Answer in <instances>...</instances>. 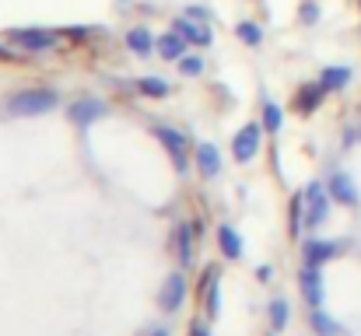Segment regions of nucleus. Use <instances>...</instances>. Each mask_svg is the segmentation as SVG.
Instances as JSON below:
<instances>
[{
    "label": "nucleus",
    "instance_id": "obj_26",
    "mask_svg": "<svg viewBox=\"0 0 361 336\" xmlns=\"http://www.w3.org/2000/svg\"><path fill=\"white\" fill-rule=\"evenodd\" d=\"M302 21H319V7L309 0V4H302Z\"/></svg>",
    "mask_w": 361,
    "mask_h": 336
},
{
    "label": "nucleus",
    "instance_id": "obj_13",
    "mask_svg": "<svg viewBox=\"0 0 361 336\" xmlns=\"http://www.w3.org/2000/svg\"><path fill=\"white\" fill-rule=\"evenodd\" d=\"M176 32H179L186 42H197V46H207V42H211V28H207V25H197V21H190V18H179V21H176Z\"/></svg>",
    "mask_w": 361,
    "mask_h": 336
},
{
    "label": "nucleus",
    "instance_id": "obj_21",
    "mask_svg": "<svg viewBox=\"0 0 361 336\" xmlns=\"http://www.w3.org/2000/svg\"><path fill=\"white\" fill-rule=\"evenodd\" d=\"M140 92L151 95V99H165L172 88H169V81H161V77H144V81H140Z\"/></svg>",
    "mask_w": 361,
    "mask_h": 336
},
{
    "label": "nucleus",
    "instance_id": "obj_11",
    "mask_svg": "<svg viewBox=\"0 0 361 336\" xmlns=\"http://www.w3.org/2000/svg\"><path fill=\"white\" fill-rule=\"evenodd\" d=\"M126 46H130V53H137V56H151V53L158 49V42H154V35H151L147 28H130V32H126Z\"/></svg>",
    "mask_w": 361,
    "mask_h": 336
},
{
    "label": "nucleus",
    "instance_id": "obj_19",
    "mask_svg": "<svg viewBox=\"0 0 361 336\" xmlns=\"http://www.w3.org/2000/svg\"><path fill=\"white\" fill-rule=\"evenodd\" d=\"M309 323L316 326V333H319V336H337V333H341V326H337V323H334V319L323 312V305L309 312Z\"/></svg>",
    "mask_w": 361,
    "mask_h": 336
},
{
    "label": "nucleus",
    "instance_id": "obj_17",
    "mask_svg": "<svg viewBox=\"0 0 361 336\" xmlns=\"http://www.w3.org/2000/svg\"><path fill=\"white\" fill-rule=\"evenodd\" d=\"M319 81H323L326 92H341V88H348V81H351V67H326Z\"/></svg>",
    "mask_w": 361,
    "mask_h": 336
},
{
    "label": "nucleus",
    "instance_id": "obj_6",
    "mask_svg": "<svg viewBox=\"0 0 361 336\" xmlns=\"http://www.w3.org/2000/svg\"><path fill=\"white\" fill-rule=\"evenodd\" d=\"M183 298H186V277L183 273H172L165 280L161 294H158V305H161V312H176L183 305Z\"/></svg>",
    "mask_w": 361,
    "mask_h": 336
},
{
    "label": "nucleus",
    "instance_id": "obj_16",
    "mask_svg": "<svg viewBox=\"0 0 361 336\" xmlns=\"http://www.w3.org/2000/svg\"><path fill=\"white\" fill-rule=\"evenodd\" d=\"M218 245H221V252H225L228 259H239L242 256V238L232 224H221V228H218Z\"/></svg>",
    "mask_w": 361,
    "mask_h": 336
},
{
    "label": "nucleus",
    "instance_id": "obj_3",
    "mask_svg": "<svg viewBox=\"0 0 361 336\" xmlns=\"http://www.w3.org/2000/svg\"><path fill=\"white\" fill-rule=\"evenodd\" d=\"M7 39L14 46H21L25 53H42V49H53L56 46V35L46 32V28H11Z\"/></svg>",
    "mask_w": 361,
    "mask_h": 336
},
{
    "label": "nucleus",
    "instance_id": "obj_10",
    "mask_svg": "<svg viewBox=\"0 0 361 336\" xmlns=\"http://www.w3.org/2000/svg\"><path fill=\"white\" fill-rule=\"evenodd\" d=\"M102 116H106V102H99V99H81V102L71 106V119L78 126H88V123H95Z\"/></svg>",
    "mask_w": 361,
    "mask_h": 336
},
{
    "label": "nucleus",
    "instance_id": "obj_5",
    "mask_svg": "<svg viewBox=\"0 0 361 336\" xmlns=\"http://www.w3.org/2000/svg\"><path fill=\"white\" fill-rule=\"evenodd\" d=\"M326 189H330V197H334L337 204L358 207V186H355V179H351L348 172H334L330 182H326Z\"/></svg>",
    "mask_w": 361,
    "mask_h": 336
},
{
    "label": "nucleus",
    "instance_id": "obj_1",
    "mask_svg": "<svg viewBox=\"0 0 361 336\" xmlns=\"http://www.w3.org/2000/svg\"><path fill=\"white\" fill-rule=\"evenodd\" d=\"M56 102H60V95L53 88H28V92H18L7 102V109L14 112V116H39V112L56 109Z\"/></svg>",
    "mask_w": 361,
    "mask_h": 336
},
{
    "label": "nucleus",
    "instance_id": "obj_25",
    "mask_svg": "<svg viewBox=\"0 0 361 336\" xmlns=\"http://www.w3.org/2000/svg\"><path fill=\"white\" fill-rule=\"evenodd\" d=\"M218 305H221V301H218V273H214V280H211V291H207V316H211V319L221 312Z\"/></svg>",
    "mask_w": 361,
    "mask_h": 336
},
{
    "label": "nucleus",
    "instance_id": "obj_20",
    "mask_svg": "<svg viewBox=\"0 0 361 336\" xmlns=\"http://www.w3.org/2000/svg\"><path fill=\"white\" fill-rule=\"evenodd\" d=\"M288 319H291V309H288V301H284V298L270 301V323H274V330H284V326H288Z\"/></svg>",
    "mask_w": 361,
    "mask_h": 336
},
{
    "label": "nucleus",
    "instance_id": "obj_27",
    "mask_svg": "<svg viewBox=\"0 0 361 336\" xmlns=\"http://www.w3.org/2000/svg\"><path fill=\"white\" fill-rule=\"evenodd\" d=\"M186 14H190V18H197V21H207V7H190Z\"/></svg>",
    "mask_w": 361,
    "mask_h": 336
},
{
    "label": "nucleus",
    "instance_id": "obj_4",
    "mask_svg": "<svg viewBox=\"0 0 361 336\" xmlns=\"http://www.w3.org/2000/svg\"><path fill=\"white\" fill-rule=\"evenodd\" d=\"M259 137H263V130H259V123H245L239 133L232 137V154H235V161H252L256 158V151H259Z\"/></svg>",
    "mask_w": 361,
    "mask_h": 336
},
{
    "label": "nucleus",
    "instance_id": "obj_23",
    "mask_svg": "<svg viewBox=\"0 0 361 336\" xmlns=\"http://www.w3.org/2000/svg\"><path fill=\"white\" fill-rule=\"evenodd\" d=\"M281 123H284V116H281V106L267 102V106H263V126H267L270 133H277V130H281Z\"/></svg>",
    "mask_w": 361,
    "mask_h": 336
},
{
    "label": "nucleus",
    "instance_id": "obj_22",
    "mask_svg": "<svg viewBox=\"0 0 361 336\" xmlns=\"http://www.w3.org/2000/svg\"><path fill=\"white\" fill-rule=\"evenodd\" d=\"M235 32H239V39L245 42V46H259V42H263V28L252 25V21H242Z\"/></svg>",
    "mask_w": 361,
    "mask_h": 336
},
{
    "label": "nucleus",
    "instance_id": "obj_15",
    "mask_svg": "<svg viewBox=\"0 0 361 336\" xmlns=\"http://www.w3.org/2000/svg\"><path fill=\"white\" fill-rule=\"evenodd\" d=\"M197 165H200V172L211 179V175H218L221 172V154H218V147L214 144H200L197 147Z\"/></svg>",
    "mask_w": 361,
    "mask_h": 336
},
{
    "label": "nucleus",
    "instance_id": "obj_12",
    "mask_svg": "<svg viewBox=\"0 0 361 336\" xmlns=\"http://www.w3.org/2000/svg\"><path fill=\"white\" fill-rule=\"evenodd\" d=\"M158 56H161V60H183V56H186V39L172 28L169 35L158 39Z\"/></svg>",
    "mask_w": 361,
    "mask_h": 336
},
{
    "label": "nucleus",
    "instance_id": "obj_24",
    "mask_svg": "<svg viewBox=\"0 0 361 336\" xmlns=\"http://www.w3.org/2000/svg\"><path fill=\"white\" fill-rule=\"evenodd\" d=\"M179 74H186V77L204 74V56H183V60H179Z\"/></svg>",
    "mask_w": 361,
    "mask_h": 336
},
{
    "label": "nucleus",
    "instance_id": "obj_7",
    "mask_svg": "<svg viewBox=\"0 0 361 336\" xmlns=\"http://www.w3.org/2000/svg\"><path fill=\"white\" fill-rule=\"evenodd\" d=\"M154 137L172 151V158H176V168L179 172H186V137L179 133V130H172V126H158L154 130Z\"/></svg>",
    "mask_w": 361,
    "mask_h": 336
},
{
    "label": "nucleus",
    "instance_id": "obj_14",
    "mask_svg": "<svg viewBox=\"0 0 361 336\" xmlns=\"http://www.w3.org/2000/svg\"><path fill=\"white\" fill-rule=\"evenodd\" d=\"M323 95H326L323 81H319V85H305V88L298 92V99H295V109L302 112V116H309V112H316V106L323 102Z\"/></svg>",
    "mask_w": 361,
    "mask_h": 336
},
{
    "label": "nucleus",
    "instance_id": "obj_28",
    "mask_svg": "<svg viewBox=\"0 0 361 336\" xmlns=\"http://www.w3.org/2000/svg\"><path fill=\"white\" fill-rule=\"evenodd\" d=\"M190 336H207V326H204V323H193V330H190Z\"/></svg>",
    "mask_w": 361,
    "mask_h": 336
},
{
    "label": "nucleus",
    "instance_id": "obj_9",
    "mask_svg": "<svg viewBox=\"0 0 361 336\" xmlns=\"http://www.w3.org/2000/svg\"><path fill=\"white\" fill-rule=\"evenodd\" d=\"M337 242H319V238H309L305 245H302V252H305V266H323L326 259H334L337 256Z\"/></svg>",
    "mask_w": 361,
    "mask_h": 336
},
{
    "label": "nucleus",
    "instance_id": "obj_29",
    "mask_svg": "<svg viewBox=\"0 0 361 336\" xmlns=\"http://www.w3.org/2000/svg\"><path fill=\"white\" fill-rule=\"evenodd\" d=\"M151 336H169V333H165V330H154V333H151Z\"/></svg>",
    "mask_w": 361,
    "mask_h": 336
},
{
    "label": "nucleus",
    "instance_id": "obj_2",
    "mask_svg": "<svg viewBox=\"0 0 361 336\" xmlns=\"http://www.w3.org/2000/svg\"><path fill=\"white\" fill-rule=\"evenodd\" d=\"M302 200H305V224L309 228H319V224L326 221V214H330V189L323 182H309Z\"/></svg>",
    "mask_w": 361,
    "mask_h": 336
},
{
    "label": "nucleus",
    "instance_id": "obj_8",
    "mask_svg": "<svg viewBox=\"0 0 361 336\" xmlns=\"http://www.w3.org/2000/svg\"><path fill=\"white\" fill-rule=\"evenodd\" d=\"M302 294H305L309 309L323 305V273H319V266H305L302 270Z\"/></svg>",
    "mask_w": 361,
    "mask_h": 336
},
{
    "label": "nucleus",
    "instance_id": "obj_18",
    "mask_svg": "<svg viewBox=\"0 0 361 336\" xmlns=\"http://www.w3.org/2000/svg\"><path fill=\"white\" fill-rule=\"evenodd\" d=\"M176 242H179V263L190 266L193 263V235H190V224H176Z\"/></svg>",
    "mask_w": 361,
    "mask_h": 336
}]
</instances>
